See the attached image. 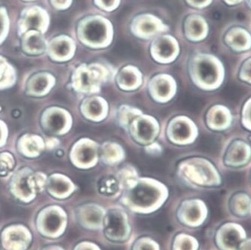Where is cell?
<instances>
[{
    "mask_svg": "<svg viewBox=\"0 0 251 250\" xmlns=\"http://www.w3.org/2000/svg\"><path fill=\"white\" fill-rule=\"evenodd\" d=\"M77 34L78 39L88 47H105L113 39V25L102 16H90L79 22Z\"/></svg>",
    "mask_w": 251,
    "mask_h": 250,
    "instance_id": "cell-1",
    "label": "cell"
},
{
    "mask_svg": "<svg viewBox=\"0 0 251 250\" xmlns=\"http://www.w3.org/2000/svg\"><path fill=\"white\" fill-rule=\"evenodd\" d=\"M166 196L158 187L140 183L126 191L123 197L126 206L138 213H151L160 208Z\"/></svg>",
    "mask_w": 251,
    "mask_h": 250,
    "instance_id": "cell-2",
    "label": "cell"
},
{
    "mask_svg": "<svg viewBox=\"0 0 251 250\" xmlns=\"http://www.w3.org/2000/svg\"><path fill=\"white\" fill-rule=\"evenodd\" d=\"M102 227L105 237L115 242L126 241L130 235V224L127 214L121 209H110L105 214Z\"/></svg>",
    "mask_w": 251,
    "mask_h": 250,
    "instance_id": "cell-3",
    "label": "cell"
},
{
    "mask_svg": "<svg viewBox=\"0 0 251 250\" xmlns=\"http://www.w3.org/2000/svg\"><path fill=\"white\" fill-rule=\"evenodd\" d=\"M50 15L45 9L38 5L27 7L18 21V31L22 36L30 30H36L44 34L49 28Z\"/></svg>",
    "mask_w": 251,
    "mask_h": 250,
    "instance_id": "cell-4",
    "label": "cell"
},
{
    "mask_svg": "<svg viewBox=\"0 0 251 250\" xmlns=\"http://www.w3.org/2000/svg\"><path fill=\"white\" fill-rule=\"evenodd\" d=\"M246 239V232L242 225L226 223L221 225L215 235V243L221 250H238Z\"/></svg>",
    "mask_w": 251,
    "mask_h": 250,
    "instance_id": "cell-5",
    "label": "cell"
},
{
    "mask_svg": "<svg viewBox=\"0 0 251 250\" xmlns=\"http://www.w3.org/2000/svg\"><path fill=\"white\" fill-rule=\"evenodd\" d=\"M168 29V27L164 24L162 20L150 14L137 16L131 24L132 34L144 39H149Z\"/></svg>",
    "mask_w": 251,
    "mask_h": 250,
    "instance_id": "cell-6",
    "label": "cell"
},
{
    "mask_svg": "<svg viewBox=\"0 0 251 250\" xmlns=\"http://www.w3.org/2000/svg\"><path fill=\"white\" fill-rule=\"evenodd\" d=\"M177 217L179 221L187 226H200L207 218V208L198 200H188L179 207Z\"/></svg>",
    "mask_w": 251,
    "mask_h": 250,
    "instance_id": "cell-7",
    "label": "cell"
},
{
    "mask_svg": "<svg viewBox=\"0 0 251 250\" xmlns=\"http://www.w3.org/2000/svg\"><path fill=\"white\" fill-rule=\"evenodd\" d=\"M105 213L102 208L95 204L82 205L77 210V219L83 228L97 230L103 225Z\"/></svg>",
    "mask_w": 251,
    "mask_h": 250,
    "instance_id": "cell-8",
    "label": "cell"
},
{
    "mask_svg": "<svg viewBox=\"0 0 251 250\" xmlns=\"http://www.w3.org/2000/svg\"><path fill=\"white\" fill-rule=\"evenodd\" d=\"M177 52V41L171 35L158 37L152 43V55L159 61H172Z\"/></svg>",
    "mask_w": 251,
    "mask_h": 250,
    "instance_id": "cell-9",
    "label": "cell"
},
{
    "mask_svg": "<svg viewBox=\"0 0 251 250\" xmlns=\"http://www.w3.org/2000/svg\"><path fill=\"white\" fill-rule=\"evenodd\" d=\"M42 225L44 232L47 235H61L66 228L67 214L60 210H50L44 217Z\"/></svg>",
    "mask_w": 251,
    "mask_h": 250,
    "instance_id": "cell-10",
    "label": "cell"
},
{
    "mask_svg": "<svg viewBox=\"0 0 251 250\" xmlns=\"http://www.w3.org/2000/svg\"><path fill=\"white\" fill-rule=\"evenodd\" d=\"M50 54L52 58L61 61L71 58L75 50L74 40L67 35H60L50 43Z\"/></svg>",
    "mask_w": 251,
    "mask_h": 250,
    "instance_id": "cell-11",
    "label": "cell"
},
{
    "mask_svg": "<svg viewBox=\"0 0 251 250\" xmlns=\"http://www.w3.org/2000/svg\"><path fill=\"white\" fill-rule=\"evenodd\" d=\"M22 47L26 53L39 55L47 49V42L43 34L36 30H30L22 35Z\"/></svg>",
    "mask_w": 251,
    "mask_h": 250,
    "instance_id": "cell-12",
    "label": "cell"
},
{
    "mask_svg": "<svg viewBox=\"0 0 251 250\" xmlns=\"http://www.w3.org/2000/svg\"><path fill=\"white\" fill-rule=\"evenodd\" d=\"M206 24L198 16H190L185 23V31L187 38L193 41L202 39L206 32Z\"/></svg>",
    "mask_w": 251,
    "mask_h": 250,
    "instance_id": "cell-13",
    "label": "cell"
},
{
    "mask_svg": "<svg viewBox=\"0 0 251 250\" xmlns=\"http://www.w3.org/2000/svg\"><path fill=\"white\" fill-rule=\"evenodd\" d=\"M229 208L234 215L246 217L251 213V200L245 194H238L232 197Z\"/></svg>",
    "mask_w": 251,
    "mask_h": 250,
    "instance_id": "cell-14",
    "label": "cell"
},
{
    "mask_svg": "<svg viewBox=\"0 0 251 250\" xmlns=\"http://www.w3.org/2000/svg\"><path fill=\"white\" fill-rule=\"evenodd\" d=\"M197 70L200 78L206 82H212L216 78V70L212 61L206 58H200L196 62Z\"/></svg>",
    "mask_w": 251,
    "mask_h": 250,
    "instance_id": "cell-15",
    "label": "cell"
},
{
    "mask_svg": "<svg viewBox=\"0 0 251 250\" xmlns=\"http://www.w3.org/2000/svg\"><path fill=\"white\" fill-rule=\"evenodd\" d=\"M198 240L185 233H180L175 237L173 243V250H198Z\"/></svg>",
    "mask_w": 251,
    "mask_h": 250,
    "instance_id": "cell-16",
    "label": "cell"
},
{
    "mask_svg": "<svg viewBox=\"0 0 251 250\" xmlns=\"http://www.w3.org/2000/svg\"><path fill=\"white\" fill-rule=\"evenodd\" d=\"M50 190L58 197H65L71 192V187L67 181L52 178L49 183Z\"/></svg>",
    "mask_w": 251,
    "mask_h": 250,
    "instance_id": "cell-17",
    "label": "cell"
},
{
    "mask_svg": "<svg viewBox=\"0 0 251 250\" xmlns=\"http://www.w3.org/2000/svg\"><path fill=\"white\" fill-rule=\"evenodd\" d=\"M10 30V18L8 11L4 6H0V44L4 43Z\"/></svg>",
    "mask_w": 251,
    "mask_h": 250,
    "instance_id": "cell-18",
    "label": "cell"
},
{
    "mask_svg": "<svg viewBox=\"0 0 251 250\" xmlns=\"http://www.w3.org/2000/svg\"><path fill=\"white\" fill-rule=\"evenodd\" d=\"M132 250H160V247L152 238L144 237L135 241Z\"/></svg>",
    "mask_w": 251,
    "mask_h": 250,
    "instance_id": "cell-19",
    "label": "cell"
},
{
    "mask_svg": "<svg viewBox=\"0 0 251 250\" xmlns=\"http://www.w3.org/2000/svg\"><path fill=\"white\" fill-rule=\"evenodd\" d=\"M138 136L145 141L151 140L154 134L153 127L148 121H140L138 123Z\"/></svg>",
    "mask_w": 251,
    "mask_h": 250,
    "instance_id": "cell-20",
    "label": "cell"
},
{
    "mask_svg": "<svg viewBox=\"0 0 251 250\" xmlns=\"http://www.w3.org/2000/svg\"><path fill=\"white\" fill-rule=\"evenodd\" d=\"M97 6L105 11H113L119 7L121 0H94Z\"/></svg>",
    "mask_w": 251,
    "mask_h": 250,
    "instance_id": "cell-21",
    "label": "cell"
},
{
    "mask_svg": "<svg viewBox=\"0 0 251 250\" xmlns=\"http://www.w3.org/2000/svg\"><path fill=\"white\" fill-rule=\"evenodd\" d=\"M118 189V185L113 178H106L101 181L100 191L104 194H112Z\"/></svg>",
    "mask_w": 251,
    "mask_h": 250,
    "instance_id": "cell-22",
    "label": "cell"
},
{
    "mask_svg": "<svg viewBox=\"0 0 251 250\" xmlns=\"http://www.w3.org/2000/svg\"><path fill=\"white\" fill-rule=\"evenodd\" d=\"M65 124V119L60 114H55L50 118L49 125L51 131H57L61 130Z\"/></svg>",
    "mask_w": 251,
    "mask_h": 250,
    "instance_id": "cell-23",
    "label": "cell"
},
{
    "mask_svg": "<svg viewBox=\"0 0 251 250\" xmlns=\"http://www.w3.org/2000/svg\"><path fill=\"white\" fill-rule=\"evenodd\" d=\"M190 134L189 128L186 124L184 123H179L176 125L174 129V135L176 138H180V139H185L188 138Z\"/></svg>",
    "mask_w": 251,
    "mask_h": 250,
    "instance_id": "cell-24",
    "label": "cell"
},
{
    "mask_svg": "<svg viewBox=\"0 0 251 250\" xmlns=\"http://www.w3.org/2000/svg\"><path fill=\"white\" fill-rule=\"evenodd\" d=\"M120 79H121V82L122 84L126 85L127 86H131V85H135L134 83L135 82V80H136V76L132 71H129V70H124L120 75Z\"/></svg>",
    "mask_w": 251,
    "mask_h": 250,
    "instance_id": "cell-25",
    "label": "cell"
},
{
    "mask_svg": "<svg viewBox=\"0 0 251 250\" xmlns=\"http://www.w3.org/2000/svg\"><path fill=\"white\" fill-rule=\"evenodd\" d=\"M52 6L58 10H66L72 5L73 0H50Z\"/></svg>",
    "mask_w": 251,
    "mask_h": 250,
    "instance_id": "cell-26",
    "label": "cell"
},
{
    "mask_svg": "<svg viewBox=\"0 0 251 250\" xmlns=\"http://www.w3.org/2000/svg\"><path fill=\"white\" fill-rule=\"evenodd\" d=\"M94 156V150L91 147H84L83 150L80 151L79 158L83 162L91 161Z\"/></svg>",
    "mask_w": 251,
    "mask_h": 250,
    "instance_id": "cell-27",
    "label": "cell"
},
{
    "mask_svg": "<svg viewBox=\"0 0 251 250\" xmlns=\"http://www.w3.org/2000/svg\"><path fill=\"white\" fill-rule=\"evenodd\" d=\"M232 38V44L237 48H242L246 45V38L245 35L241 32H235Z\"/></svg>",
    "mask_w": 251,
    "mask_h": 250,
    "instance_id": "cell-28",
    "label": "cell"
},
{
    "mask_svg": "<svg viewBox=\"0 0 251 250\" xmlns=\"http://www.w3.org/2000/svg\"><path fill=\"white\" fill-rule=\"evenodd\" d=\"M74 250H101L97 244L88 241H83L77 244Z\"/></svg>",
    "mask_w": 251,
    "mask_h": 250,
    "instance_id": "cell-29",
    "label": "cell"
},
{
    "mask_svg": "<svg viewBox=\"0 0 251 250\" xmlns=\"http://www.w3.org/2000/svg\"><path fill=\"white\" fill-rule=\"evenodd\" d=\"M47 86V80L45 77H38L34 83L33 88L35 91H44Z\"/></svg>",
    "mask_w": 251,
    "mask_h": 250,
    "instance_id": "cell-30",
    "label": "cell"
},
{
    "mask_svg": "<svg viewBox=\"0 0 251 250\" xmlns=\"http://www.w3.org/2000/svg\"><path fill=\"white\" fill-rule=\"evenodd\" d=\"M101 109L102 108H101V105H100V103H98V102H95V101H93L92 102L90 103L88 111H89L90 114L91 115L98 116L100 113L101 112Z\"/></svg>",
    "mask_w": 251,
    "mask_h": 250,
    "instance_id": "cell-31",
    "label": "cell"
},
{
    "mask_svg": "<svg viewBox=\"0 0 251 250\" xmlns=\"http://www.w3.org/2000/svg\"><path fill=\"white\" fill-rule=\"evenodd\" d=\"M158 91L161 96H165L170 91L169 85L165 81H161L158 85Z\"/></svg>",
    "mask_w": 251,
    "mask_h": 250,
    "instance_id": "cell-32",
    "label": "cell"
},
{
    "mask_svg": "<svg viewBox=\"0 0 251 250\" xmlns=\"http://www.w3.org/2000/svg\"><path fill=\"white\" fill-rule=\"evenodd\" d=\"M189 5H192L193 7H205L209 3V0H186Z\"/></svg>",
    "mask_w": 251,
    "mask_h": 250,
    "instance_id": "cell-33",
    "label": "cell"
},
{
    "mask_svg": "<svg viewBox=\"0 0 251 250\" xmlns=\"http://www.w3.org/2000/svg\"><path fill=\"white\" fill-rule=\"evenodd\" d=\"M238 250H251V238L244 240L239 245Z\"/></svg>",
    "mask_w": 251,
    "mask_h": 250,
    "instance_id": "cell-34",
    "label": "cell"
},
{
    "mask_svg": "<svg viewBox=\"0 0 251 250\" xmlns=\"http://www.w3.org/2000/svg\"><path fill=\"white\" fill-rule=\"evenodd\" d=\"M216 115L215 116V123L216 125H221L225 122V115L222 113H216Z\"/></svg>",
    "mask_w": 251,
    "mask_h": 250,
    "instance_id": "cell-35",
    "label": "cell"
},
{
    "mask_svg": "<svg viewBox=\"0 0 251 250\" xmlns=\"http://www.w3.org/2000/svg\"><path fill=\"white\" fill-rule=\"evenodd\" d=\"M247 75H249L251 78V61H248V65L246 67Z\"/></svg>",
    "mask_w": 251,
    "mask_h": 250,
    "instance_id": "cell-36",
    "label": "cell"
},
{
    "mask_svg": "<svg viewBox=\"0 0 251 250\" xmlns=\"http://www.w3.org/2000/svg\"><path fill=\"white\" fill-rule=\"evenodd\" d=\"M46 250H64L59 247H50L47 248Z\"/></svg>",
    "mask_w": 251,
    "mask_h": 250,
    "instance_id": "cell-37",
    "label": "cell"
},
{
    "mask_svg": "<svg viewBox=\"0 0 251 250\" xmlns=\"http://www.w3.org/2000/svg\"><path fill=\"white\" fill-rule=\"evenodd\" d=\"M24 2H34V1H37V0H23Z\"/></svg>",
    "mask_w": 251,
    "mask_h": 250,
    "instance_id": "cell-38",
    "label": "cell"
},
{
    "mask_svg": "<svg viewBox=\"0 0 251 250\" xmlns=\"http://www.w3.org/2000/svg\"><path fill=\"white\" fill-rule=\"evenodd\" d=\"M229 1H236V0H229Z\"/></svg>",
    "mask_w": 251,
    "mask_h": 250,
    "instance_id": "cell-39",
    "label": "cell"
}]
</instances>
